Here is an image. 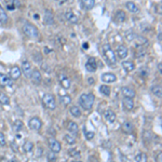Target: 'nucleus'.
<instances>
[{"mask_svg": "<svg viewBox=\"0 0 162 162\" xmlns=\"http://www.w3.org/2000/svg\"><path fill=\"white\" fill-rule=\"evenodd\" d=\"M95 97L92 93H83L79 97V104L84 110H90L94 105Z\"/></svg>", "mask_w": 162, "mask_h": 162, "instance_id": "f257e3e1", "label": "nucleus"}, {"mask_svg": "<svg viewBox=\"0 0 162 162\" xmlns=\"http://www.w3.org/2000/svg\"><path fill=\"white\" fill-rule=\"evenodd\" d=\"M103 52H104V57L106 59V62L108 63V65L114 66L116 65L117 63V57L115 55V52L112 51L111 47L109 44H105L103 48Z\"/></svg>", "mask_w": 162, "mask_h": 162, "instance_id": "f03ea898", "label": "nucleus"}, {"mask_svg": "<svg viewBox=\"0 0 162 162\" xmlns=\"http://www.w3.org/2000/svg\"><path fill=\"white\" fill-rule=\"evenodd\" d=\"M23 31L24 34L29 38H34V39H37L39 37V30L38 28L35 25L30 24V23H25L24 26H23Z\"/></svg>", "mask_w": 162, "mask_h": 162, "instance_id": "7ed1b4c3", "label": "nucleus"}, {"mask_svg": "<svg viewBox=\"0 0 162 162\" xmlns=\"http://www.w3.org/2000/svg\"><path fill=\"white\" fill-rule=\"evenodd\" d=\"M42 102H43L44 107L47 109L54 110V109L56 108V101L53 94H50V93L44 94L43 97H42Z\"/></svg>", "mask_w": 162, "mask_h": 162, "instance_id": "20e7f679", "label": "nucleus"}, {"mask_svg": "<svg viewBox=\"0 0 162 162\" xmlns=\"http://www.w3.org/2000/svg\"><path fill=\"white\" fill-rule=\"evenodd\" d=\"M29 128L31 129V130H34V131H39L41 129V127H42V122H41V120L39 118H37V117H33V118L29 120Z\"/></svg>", "mask_w": 162, "mask_h": 162, "instance_id": "39448f33", "label": "nucleus"}, {"mask_svg": "<svg viewBox=\"0 0 162 162\" xmlns=\"http://www.w3.org/2000/svg\"><path fill=\"white\" fill-rule=\"evenodd\" d=\"M59 84L62 85L64 89H69L70 88V79L65 75V74H63V72H59Z\"/></svg>", "mask_w": 162, "mask_h": 162, "instance_id": "423d86ee", "label": "nucleus"}, {"mask_svg": "<svg viewBox=\"0 0 162 162\" xmlns=\"http://www.w3.org/2000/svg\"><path fill=\"white\" fill-rule=\"evenodd\" d=\"M49 147H50V149L55 153H59L61 149H62V146H61L59 142H57L55 138H53V137L49 138Z\"/></svg>", "mask_w": 162, "mask_h": 162, "instance_id": "0eeeda50", "label": "nucleus"}, {"mask_svg": "<svg viewBox=\"0 0 162 162\" xmlns=\"http://www.w3.org/2000/svg\"><path fill=\"white\" fill-rule=\"evenodd\" d=\"M29 78L31 79V81H33L35 84H40L41 81H42L41 74H40V72H39L38 69H33V70H31Z\"/></svg>", "mask_w": 162, "mask_h": 162, "instance_id": "6e6552de", "label": "nucleus"}, {"mask_svg": "<svg viewBox=\"0 0 162 162\" xmlns=\"http://www.w3.org/2000/svg\"><path fill=\"white\" fill-rule=\"evenodd\" d=\"M85 68L89 72H95V70L97 69V63L96 59L94 57H90L88 59L87 64H85Z\"/></svg>", "mask_w": 162, "mask_h": 162, "instance_id": "1a4fd4ad", "label": "nucleus"}, {"mask_svg": "<svg viewBox=\"0 0 162 162\" xmlns=\"http://www.w3.org/2000/svg\"><path fill=\"white\" fill-rule=\"evenodd\" d=\"M128 48L125 47V46H123V44H120L118 48H117V55H118L119 59H125L127 56H128Z\"/></svg>", "mask_w": 162, "mask_h": 162, "instance_id": "9d476101", "label": "nucleus"}, {"mask_svg": "<svg viewBox=\"0 0 162 162\" xmlns=\"http://www.w3.org/2000/svg\"><path fill=\"white\" fill-rule=\"evenodd\" d=\"M21 75H22V70L17 66H13L11 70H10V76H11V78L13 80H17L21 77Z\"/></svg>", "mask_w": 162, "mask_h": 162, "instance_id": "9b49d317", "label": "nucleus"}, {"mask_svg": "<svg viewBox=\"0 0 162 162\" xmlns=\"http://www.w3.org/2000/svg\"><path fill=\"white\" fill-rule=\"evenodd\" d=\"M12 83L13 82L11 78H9L8 76L3 75V74H0V85L1 87H11Z\"/></svg>", "mask_w": 162, "mask_h": 162, "instance_id": "f8f14e48", "label": "nucleus"}, {"mask_svg": "<svg viewBox=\"0 0 162 162\" xmlns=\"http://www.w3.org/2000/svg\"><path fill=\"white\" fill-rule=\"evenodd\" d=\"M121 92L124 97H129V98H133L135 96V91L130 87H123L121 89Z\"/></svg>", "mask_w": 162, "mask_h": 162, "instance_id": "ddd939ff", "label": "nucleus"}, {"mask_svg": "<svg viewBox=\"0 0 162 162\" xmlns=\"http://www.w3.org/2000/svg\"><path fill=\"white\" fill-rule=\"evenodd\" d=\"M122 104H123V107L125 108V110L128 111H131L132 109L134 108V102H133V98H129V97H125L122 101Z\"/></svg>", "mask_w": 162, "mask_h": 162, "instance_id": "4468645a", "label": "nucleus"}, {"mask_svg": "<svg viewBox=\"0 0 162 162\" xmlns=\"http://www.w3.org/2000/svg\"><path fill=\"white\" fill-rule=\"evenodd\" d=\"M31 70H33V69H31L30 63L28 62V61H24V62L22 63V72H24V75H25L26 77H29Z\"/></svg>", "mask_w": 162, "mask_h": 162, "instance_id": "2eb2a0df", "label": "nucleus"}, {"mask_svg": "<svg viewBox=\"0 0 162 162\" xmlns=\"http://www.w3.org/2000/svg\"><path fill=\"white\" fill-rule=\"evenodd\" d=\"M117 80V77L114 74H104L102 76V81L105 82V83H112Z\"/></svg>", "mask_w": 162, "mask_h": 162, "instance_id": "dca6fc26", "label": "nucleus"}, {"mask_svg": "<svg viewBox=\"0 0 162 162\" xmlns=\"http://www.w3.org/2000/svg\"><path fill=\"white\" fill-rule=\"evenodd\" d=\"M104 117H105V119H106V121L110 122V123H112V122H115L116 120V114L112 110H110V109H108V110H106V111L104 112Z\"/></svg>", "mask_w": 162, "mask_h": 162, "instance_id": "f3484780", "label": "nucleus"}, {"mask_svg": "<svg viewBox=\"0 0 162 162\" xmlns=\"http://www.w3.org/2000/svg\"><path fill=\"white\" fill-rule=\"evenodd\" d=\"M65 17H66V20H67L68 22L74 23V24L78 23V21H79L78 16L75 15V14H74V12H72V11H67V12L65 13Z\"/></svg>", "mask_w": 162, "mask_h": 162, "instance_id": "a211bd4d", "label": "nucleus"}, {"mask_svg": "<svg viewBox=\"0 0 162 162\" xmlns=\"http://www.w3.org/2000/svg\"><path fill=\"white\" fill-rule=\"evenodd\" d=\"M150 91H151V93H153L155 96L161 98L162 90H161V85H160V84H155V85H153V87L150 88Z\"/></svg>", "mask_w": 162, "mask_h": 162, "instance_id": "6ab92c4d", "label": "nucleus"}, {"mask_svg": "<svg viewBox=\"0 0 162 162\" xmlns=\"http://www.w3.org/2000/svg\"><path fill=\"white\" fill-rule=\"evenodd\" d=\"M133 123H132L131 121H125L123 124H122V131L124 132V133H127V134H130V133H132V131H133Z\"/></svg>", "mask_w": 162, "mask_h": 162, "instance_id": "aec40b11", "label": "nucleus"}, {"mask_svg": "<svg viewBox=\"0 0 162 162\" xmlns=\"http://www.w3.org/2000/svg\"><path fill=\"white\" fill-rule=\"evenodd\" d=\"M122 67L127 72H133L135 69V64L132 61H124V62H122Z\"/></svg>", "mask_w": 162, "mask_h": 162, "instance_id": "412c9836", "label": "nucleus"}, {"mask_svg": "<svg viewBox=\"0 0 162 162\" xmlns=\"http://www.w3.org/2000/svg\"><path fill=\"white\" fill-rule=\"evenodd\" d=\"M125 6L128 8V10L132 13H138L140 12V8L136 6V3L132 2V1H129V2L125 3Z\"/></svg>", "mask_w": 162, "mask_h": 162, "instance_id": "4be33fe9", "label": "nucleus"}, {"mask_svg": "<svg viewBox=\"0 0 162 162\" xmlns=\"http://www.w3.org/2000/svg\"><path fill=\"white\" fill-rule=\"evenodd\" d=\"M115 21L117 23H123L125 21V13L121 10L117 11V13L115 14Z\"/></svg>", "mask_w": 162, "mask_h": 162, "instance_id": "5701e85b", "label": "nucleus"}, {"mask_svg": "<svg viewBox=\"0 0 162 162\" xmlns=\"http://www.w3.org/2000/svg\"><path fill=\"white\" fill-rule=\"evenodd\" d=\"M81 3H82L84 9L91 10L95 6V0H81Z\"/></svg>", "mask_w": 162, "mask_h": 162, "instance_id": "b1692460", "label": "nucleus"}, {"mask_svg": "<svg viewBox=\"0 0 162 162\" xmlns=\"http://www.w3.org/2000/svg\"><path fill=\"white\" fill-rule=\"evenodd\" d=\"M53 15H52V13L50 11H47V12L44 13V23L48 24V25H51V24H53Z\"/></svg>", "mask_w": 162, "mask_h": 162, "instance_id": "393cba45", "label": "nucleus"}, {"mask_svg": "<svg viewBox=\"0 0 162 162\" xmlns=\"http://www.w3.org/2000/svg\"><path fill=\"white\" fill-rule=\"evenodd\" d=\"M70 114H72V116L76 117V118H79V117H81V115H82V112H81L80 108H79L78 106L70 107Z\"/></svg>", "mask_w": 162, "mask_h": 162, "instance_id": "a878e982", "label": "nucleus"}, {"mask_svg": "<svg viewBox=\"0 0 162 162\" xmlns=\"http://www.w3.org/2000/svg\"><path fill=\"white\" fill-rule=\"evenodd\" d=\"M33 149H34V144L31 143V142L26 140L25 143L23 144V150L25 153H30V151H33Z\"/></svg>", "mask_w": 162, "mask_h": 162, "instance_id": "bb28decb", "label": "nucleus"}, {"mask_svg": "<svg viewBox=\"0 0 162 162\" xmlns=\"http://www.w3.org/2000/svg\"><path fill=\"white\" fill-rule=\"evenodd\" d=\"M67 130L69 132H72V134H76L78 132V124L76 122H69L68 125H67Z\"/></svg>", "mask_w": 162, "mask_h": 162, "instance_id": "cd10ccee", "label": "nucleus"}, {"mask_svg": "<svg viewBox=\"0 0 162 162\" xmlns=\"http://www.w3.org/2000/svg\"><path fill=\"white\" fill-rule=\"evenodd\" d=\"M8 20H9V17H8V14H7L6 11L2 9V7L0 6V23L6 24V23L8 22Z\"/></svg>", "mask_w": 162, "mask_h": 162, "instance_id": "c85d7f7f", "label": "nucleus"}, {"mask_svg": "<svg viewBox=\"0 0 162 162\" xmlns=\"http://www.w3.org/2000/svg\"><path fill=\"white\" fill-rule=\"evenodd\" d=\"M0 103L2 104V105H9L10 104L9 96L3 93V92H0Z\"/></svg>", "mask_w": 162, "mask_h": 162, "instance_id": "c756f323", "label": "nucleus"}, {"mask_svg": "<svg viewBox=\"0 0 162 162\" xmlns=\"http://www.w3.org/2000/svg\"><path fill=\"white\" fill-rule=\"evenodd\" d=\"M100 92L105 96H109L110 95V88L108 85H106V84H103V85L100 87Z\"/></svg>", "mask_w": 162, "mask_h": 162, "instance_id": "7c9ffc66", "label": "nucleus"}, {"mask_svg": "<svg viewBox=\"0 0 162 162\" xmlns=\"http://www.w3.org/2000/svg\"><path fill=\"white\" fill-rule=\"evenodd\" d=\"M135 162H147V155L144 153H140L138 155H136L134 158Z\"/></svg>", "mask_w": 162, "mask_h": 162, "instance_id": "2f4dec72", "label": "nucleus"}, {"mask_svg": "<svg viewBox=\"0 0 162 162\" xmlns=\"http://www.w3.org/2000/svg\"><path fill=\"white\" fill-rule=\"evenodd\" d=\"M23 122L21 121V120H16L15 122H14V124H13V129H14V131L15 132H20L21 130L23 129Z\"/></svg>", "mask_w": 162, "mask_h": 162, "instance_id": "473e14b6", "label": "nucleus"}, {"mask_svg": "<svg viewBox=\"0 0 162 162\" xmlns=\"http://www.w3.org/2000/svg\"><path fill=\"white\" fill-rule=\"evenodd\" d=\"M72 102V97L69 96V95H64V96L61 97V103L63 105H69Z\"/></svg>", "mask_w": 162, "mask_h": 162, "instance_id": "72a5a7b5", "label": "nucleus"}, {"mask_svg": "<svg viewBox=\"0 0 162 162\" xmlns=\"http://www.w3.org/2000/svg\"><path fill=\"white\" fill-rule=\"evenodd\" d=\"M143 140H145L146 143H150V140H151V132L150 131H144Z\"/></svg>", "mask_w": 162, "mask_h": 162, "instance_id": "f704fd0d", "label": "nucleus"}, {"mask_svg": "<svg viewBox=\"0 0 162 162\" xmlns=\"http://www.w3.org/2000/svg\"><path fill=\"white\" fill-rule=\"evenodd\" d=\"M64 140H65L66 143L69 144V145H72V144L76 143V140L72 136V135H68V134L65 135V136H64Z\"/></svg>", "mask_w": 162, "mask_h": 162, "instance_id": "c9c22d12", "label": "nucleus"}, {"mask_svg": "<svg viewBox=\"0 0 162 162\" xmlns=\"http://www.w3.org/2000/svg\"><path fill=\"white\" fill-rule=\"evenodd\" d=\"M54 153H53L52 150L48 153L47 157H48V160H49L50 162H55L56 161V157H55V155H54Z\"/></svg>", "mask_w": 162, "mask_h": 162, "instance_id": "e433bc0d", "label": "nucleus"}, {"mask_svg": "<svg viewBox=\"0 0 162 162\" xmlns=\"http://www.w3.org/2000/svg\"><path fill=\"white\" fill-rule=\"evenodd\" d=\"M69 155H70L72 157H75V158L80 157V153H79L77 149H70L69 150Z\"/></svg>", "mask_w": 162, "mask_h": 162, "instance_id": "4c0bfd02", "label": "nucleus"}, {"mask_svg": "<svg viewBox=\"0 0 162 162\" xmlns=\"http://www.w3.org/2000/svg\"><path fill=\"white\" fill-rule=\"evenodd\" d=\"M0 145L1 146H4L6 145V136L2 132H0Z\"/></svg>", "mask_w": 162, "mask_h": 162, "instance_id": "58836bf2", "label": "nucleus"}, {"mask_svg": "<svg viewBox=\"0 0 162 162\" xmlns=\"http://www.w3.org/2000/svg\"><path fill=\"white\" fill-rule=\"evenodd\" d=\"M11 148H12V150L14 153H17V151H19V147H17L15 142H11Z\"/></svg>", "mask_w": 162, "mask_h": 162, "instance_id": "ea45409f", "label": "nucleus"}, {"mask_svg": "<svg viewBox=\"0 0 162 162\" xmlns=\"http://www.w3.org/2000/svg\"><path fill=\"white\" fill-rule=\"evenodd\" d=\"M85 137L88 140H92L94 137V133L93 132H85Z\"/></svg>", "mask_w": 162, "mask_h": 162, "instance_id": "a19ab883", "label": "nucleus"}, {"mask_svg": "<svg viewBox=\"0 0 162 162\" xmlns=\"http://www.w3.org/2000/svg\"><path fill=\"white\" fill-rule=\"evenodd\" d=\"M156 162H162V153H158V156L156 157Z\"/></svg>", "mask_w": 162, "mask_h": 162, "instance_id": "79ce46f5", "label": "nucleus"}, {"mask_svg": "<svg viewBox=\"0 0 162 162\" xmlns=\"http://www.w3.org/2000/svg\"><path fill=\"white\" fill-rule=\"evenodd\" d=\"M158 69H159V72L161 74V72H162V66H161V63H159L158 64Z\"/></svg>", "mask_w": 162, "mask_h": 162, "instance_id": "37998d69", "label": "nucleus"}, {"mask_svg": "<svg viewBox=\"0 0 162 162\" xmlns=\"http://www.w3.org/2000/svg\"><path fill=\"white\" fill-rule=\"evenodd\" d=\"M88 81H89V83H90V84H93L94 83V79L93 78H90Z\"/></svg>", "mask_w": 162, "mask_h": 162, "instance_id": "c03bdc74", "label": "nucleus"}, {"mask_svg": "<svg viewBox=\"0 0 162 162\" xmlns=\"http://www.w3.org/2000/svg\"><path fill=\"white\" fill-rule=\"evenodd\" d=\"M9 162H19V160L16 159V158H12V159L10 160V161H9Z\"/></svg>", "mask_w": 162, "mask_h": 162, "instance_id": "a18cd8bd", "label": "nucleus"}, {"mask_svg": "<svg viewBox=\"0 0 162 162\" xmlns=\"http://www.w3.org/2000/svg\"><path fill=\"white\" fill-rule=\"evenodd\" d=\"M159 41H160V42H161V33H160V34H159Z\"/></svg>", "mask_w": 162, "mask_h": 162, "instance_id": "49530a36", "label": "nucleus"}, {"mask_svg": "<svg viewBox=\"0 0 162 162\" xmlns=\"http://www.w3.org/2000/svg\"><path fill=\"white\" fill-rule=\"evenodd\" d=\"M83 46H84V47H83V48H84V49H87V48H88V44H87V43H84V44H83Z\"/></svg>", "mask_w": 162, "mask_h": 162, "instance_id": "de8ad7c7", "label": "nucleus"}, {"mask_svg": "<svg viewBox=\"0 0 162 162\" xmlns=\"http://www.w3.org/2000/svg\"><path fill=\"white\" fill-rule=\"evenodd\" d=\"M72 162H81V161H78V160H76V161H72Z\"/></svg>", "mask_w": 162, "mask_h": 162, "instance_id": "09e8293b", "label": "nucleus"}, {"mask_svg": "<svg viewBox=\"0 0 162 162\" xmlns=\"http://www.w3.org/2000/svg\"><path fill=\"white\" fill-rule=\"evenodd\" d=\"M112 162H115V161H112Z\"/></svg>", "mask_w": 162, "mask_h": 162, "instance_id": "8fccbe9b", "label": "nucleus"}]
</instances>
